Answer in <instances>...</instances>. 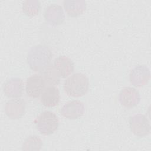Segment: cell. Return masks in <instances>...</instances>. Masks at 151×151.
<instances>
[{"instance_id": "3", "label": "cell", "mask_w": 151, "mask_h": 151, "mask_svg": "<svg viewBox=\"0 0 151 151\" xmlns=\"http://www.w3.org/2000/svg\"><path fill=\"white\" fill-rule=\"evenodd\" d=\"M38 130L44 135L52 134L58 127L59 120L57 115L50 111L42 112L35 120Z\"/></svg>"}, {"instance_id": "7", "label": "cell", "mask_w": 151, "mask_h": 151, "mask_svg": "<svg viewBox=\"0 0 151 151\" xmlns=\"http://www.w3.org/2000/svg\"><path fill=\"white\" fill-rule=\"evenodd\" d=\"M45 83L41 75L34 74L28 78L25 91L27 94L32 98H38L45 88Z\"/></svg>"}, {"instance_id": "5", "label": "cell", "mask_w": 151, "mask_h": 151, "mask_svg": "<svg viewBox=\"0 0 151 151\" xmlns=\"http://www.w3.org/2000/svg\"><path fill=\"white\" fill-rule=\"evenodd\" d=\"M150 78V70L145 65H139L134 67L129 74V80L132 85L140 87L146 85Z\"/></svg>"}, {"instance_id": "17", "label": "cell", "mask_w": 151, "mask_h": 151, "mask_svg": "<svg viewBox=\"0 0 151 151\" xmlns=\"http://www.w3.org/2000/svg\"><path fill=\"white\" fill-rule=\"evenodd\" d=\"M42 146V140L36 135H32L25 139L22 149L23 150H40Z\"/></svg>"}, {"instance_id": "1", "label": "cell", "mask_w": 151, "mask_h": 151, "mask_svg": "<svg viewBox=\"0 0 151 151\" xmlns=\"http://www.w3.org/2000/svg\"><path fill=\"white\" fill-rule=\"evenodd\" d=\"M52 52L45 45L38 44L32 47L27 55V63L34 71H41L50 64Z\"/></svg>"}, {"instance_id": "16", "label": "cell", "mask_w": 151, "mask_h": 151, "mask_svg": "<svg viewBox=\"0 0 151 151\" xmlns=\"http://www.w3.org/2000/svg\"><path fill=\"white\" fill-rule=\"evenodd\" d=\"M40 2L37 0H27L22 4V12L28 17H32L37 15L40 10Z\"/></svg>"}, {"instance_id": "11", "label": "cell", "mask_w": 151, "mask_h": 151, "mask_svg": "<svg viewBox=\"0 0 151 151\" xmlns=\"http://www.w3.org/2000/svg\"><path fill=\"white\" fill-rule=\"evenodd\" d=\"M53 66L60 78H66L74 71V64L73 61L67 56L61 55L55 58Z\"/></svg>"}, {"instance_id": "15", "label": "cell", "mask_w": 151, "mask_h": 151, "mask_svg": "<svg viewBox=\"0 0 151 151\" xmlns=\"http://www.w3.org/2000/svg\"><path fill=\"white\" fill-rule=\"evenodd\" d=\"M40 75L41 76L44 80L45 86H55L60 82V77L52 64H50L40 71Z\"/></svg>"}, {"instance_id": "10", "label": "cell", "mask_w": 151, "mask_h": 151, "mask_svg": "<svg viewBox=\"0 0 151 151\" xmlns=\"http://www.w3.org/2000/svg\"><path fill=\"white\" fill-rule=\"evenodd\" d=\"M26 104L21 99H14L8 101L5 106L6 116L12 119L21 118L25 113Z\"/></svg>"}, {"instance_id": "14", "label": "cell", "mask_w": 151, "mask_h": 151, "mask_svg": "<svg viewBox=\"0 0 151 151\" xmlns=\"http://www.w3.org/2000/svg\"><path fill=\"white\" fill-rule=\"evenodd\" d=\"M64 9L71 17H77L81 15L86 8V2L83 0H65L63 2Z\"/></svg>"}, {"instance_id": "4", "label": "cell", "mask_w": 151, "mask_h": 151, "mask_svg": "<svg viewBox=\"0 0 151 151\" xmlns=\"http://www.w3.org/2000/svg\"><path fill=\"white\" fill-rule=\"evenodd\" d=\"M132 132L136 136L144 137L150 132V125L147 118L143 114H137L129 119Z\"/></svg>"}, {"instance_id": "13", "label": "cell", "mask_w": 151, "mask_h": 151, "mask_svg": "<svg viewBox=\"0 0 151 151\" xmlns=\"http://www.w3.org/2000/svg\"><path fill=\"white\" fill-rule=\"evenodd\" d=\"M60 100V91L55 86H47L41 94V102L43 106L47 107H52L58 105Z\"/></svg>"}, {"instance_id": "6", "label": "cell", "mask_w": 151, "mask_h": 151, "mask_svg": "<svg viewBox=\"0 0 151 151\" xmlns=\"http://www.w3.org/2000/svg\"><path fill=\"white\" fill-rule=\"evenodd\" d=\"M44 17L48 24L52 26H58L65 20V14L61 6L51 4L48 6L44 12Z\"/></svg>"}, {"instance_id": "8", "label": "cell", "mask_w": 151, "mask_h": 151, "mask_svg": "<svg viewBox=\"0 0 151 151\" xmlns=\"http://www.w3.org/2000/svg\"><path fill=\"white\" fill-rule=\"evenodd\" d=\"M140 97L138 91L133 87H124L119 94L120 104L125 107L132 108L138 104Z\"/></svg>"}, {"instance_id": "9", "label": "cell", "mask_w": 151, "mask_h": 151, "mask_svg": "<svg viewBox=\"0 0 151 151\" xmlns=\"http://www.w3.org/2000/svg\"><path fill=\"white\" fill-rule=\"evenodd\" d=\"M84 112V105L80 100H72L66 103L61 109V114L68 119H77Z\"/></svg>"}, {"instance_id": "12", "label": "cell", "mask_w": 151, "mask_h": 151, "mask_svg": "<svg viewBox=\"0 0 151 151\" xmlns=\"http://www.w3.org/2000/svg\"><path fill=\"white\" fill-rule=\"evenodd\" d=\"M3 91L5 96L10 98H18L22 96L24 83L19 78H12L4 84Z\"/></svg>"}, {"instance_id": "2", "label": "cell", "mask_w": 151, "mask_h": 151, "mask_svg": "<svg viewBox=\"0 0 151 151\" xmlns=\"http://www.w3.org/2000/svg\"><path fill=\"white\" fill-rule=\"evenodd\" d=\"M89 88L87 76L81 73H76L67 78L64 83L65 93L69 96L79 97L85 95Z\"/></svg>"}]
</instances>
